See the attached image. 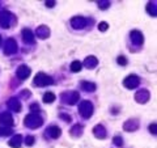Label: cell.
<instances>
[{
    "label": "cell",
    "instance_id": "obj_1",
    "mask_svg": "<svg viewBox=\"0 0 157 148\" xmlns=\"http://www.w3.org/2000/svg\"><path fill=\"white\" fill-rule=\"evenodd\" d=\"M71 70L73 71V72H76V71H80L81 70V63L80 62H73L72 63V67H71Z\"/></svg>",
    "mask_w": 157,
    "mask_h": 148
},
{
    "label": "cell",
    "instance_id": "obj_2",
    "mask_svg": "<svg viewBox=\"0 0 157 148\" xmlns=\"http://www.w3.org/2000/svg\"><path fill=\"white\" fill-rule=\"evenodd\" d=\"M43 100H45V102H51V101L55 100V97H54L52 93H46V95H45V98H43Z\"/></svg>",
    "mask_w": 157,
    "mask_h": 148
},
{
    "label": "cell",
    "instance_id": "obj_3",
    "mask_svg": "<svg viewBox=\"0 0 157 148\" xmlns=\"http://www.w3.org/2000/svg\"><path fill=\"white\" fill-rule=\"evenodd\" d=\"M118 63H119V64H126L127 60H126L123 56H121V58H118Z\"/></svg>",
    "mask_w": 157,
    "mask_h": 148
},
{
    "label": "cell",
    "instance_id": "obj_4",
    "mask_svg": "<svg viewBox=\"0 0 157 148\" xmlns=\"http://www.w3.org/2000/svg\"><path fill=\"white\" fill-rule=\"evenodd\" d=\"M107 28V25H106V22H101V25H100V29L101 30H105V29Z\"/></svg>",
    "mask_w": 157,
    "mask_h": 148
}]
</instances>
